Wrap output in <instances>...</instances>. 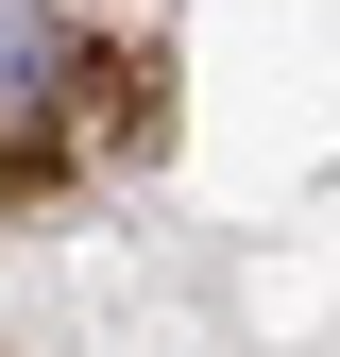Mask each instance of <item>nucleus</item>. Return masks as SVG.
<instances>
[{"label":"nucleus","mask_w":340,"mask_h":357,"mask_svg":"<svg viewBox=\"0 0 340 357\" xmlns=\"http://www.w3.org/2000/svg\"><path fill=\"white\" fill-rule=\"evenodd\" d=\"M85 34L52 17V0H0V188H34L52 170V137H68V102H85Z\"/></svg>","instance_id":"obj_1"}]
</instances>
